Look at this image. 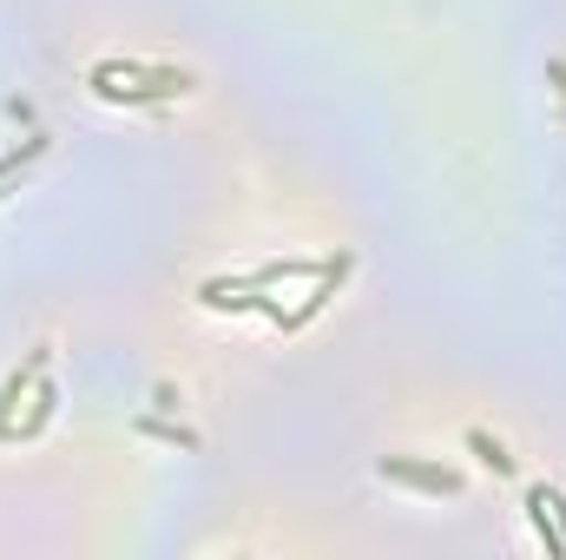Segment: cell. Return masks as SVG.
<instances>
[{
    "instance_id": "6da1fadb",
    "label": "cell",
    "mask_w": 566,
    "mask_h": 560,
    "mask_svg": "<svg viewBox=\"0 0 566 560\" xmlns=\"http://www.w3.org/2000/svg\"><path fill=\"white\" fill-rule=\"evenodd\" d=\"M99 66L119 73V80H133V86H93L99 100H126V106H158V100H178V93L198 86L185 66H145V60H99Z\"/></svg>"
},
{
    "instance_id": "7a4b0ae2",
    "label": "cell",
    "mask_w": 566,
    "mask_h": 560,
    "mask_svg": "<svg viewBox=\"0 0 566 560\" xmlns=\"http://www.w3.org/2000/svg\"><path fill=\"white\" fill-rule=\"evenodd\" d=\"M527 521H534V535L547 541V554L566 560V495L560 488L534 481V488H527Z\"/></svg>"
},
{
    "instance_id": "3957f363",
    "label": "cell",
    "mask_w": 566,
    "mask_h": 560,
    "mask_svg": "<svg viewBox=\"0 0 566 560\" xmlns=\"http://www.w3.org/2000/svg\"><path fill=\"white\" fill-rule=\"evenodd\" d=\"M382 481H402V488H422V495H461V475L454 468H434V462H409V455H382L376 468Z\"/></svg>"
},
{
    "instance_id": "277c9868",
    "label": "cell",
    "mask_w": 566,
    "mask_h": 560,
    "mask_svg": "<svg viewBox=\"0 0 566 560\" xmlns=\"http://www.w3.org/2000/svg\"><path fill=\"white\" fill-rule=\"evenodd\" d=\"M40 376H46V343H40V350L7 376V383H0V442H13V409H20V396H27Z\"/></svg>"
},
{
    "instance_id": "5b68a950",
    "label": "cell",
    "mask_w": 566,
    "mask_h": 560,
    "mask_svg": "<svg viewBox=\"0 0 566 560\" xmlns=\"http://www.w3.org/2000/svg\"><path fill=\"white\" fill-rule=\"evenodd\" d=\"M46 158V133H27V139L13 145V152H0V185H13V178H27L33 165Z\"/></svg>"
},
{
    "instance_id": "8992f818",
    "label": "cell",
    "mask_w": 566,
    "mask_h": 560,
    "mask_svg": "<svg viewBox=\"0 0 566 560\" xmlns=\"http://www.w3.org/2000/svg\"><path fill=\"white\" fill-rule=\"evenodd\" d=\"M468 448H474V455H481V462H488L494 475H514V455H507V448H501V442H494L488 428H468Z\"/></svg>"
},
{
    "instance_id": "52a82bcc",
    "label": "cell",
    "mask_w": 566,
    "mask_h": 560,
    "mask_svg": "<svg viewBox=\"0 0 566 560\" xmlns=\"http://www.w3.org/2000/svg\"><path fill=\"white\" fill-rule=\"evenodd\" d=\"M139 435H158V442H171V448H198V435H191V428H171V422H139Z\"/></svg>"
},
{
    "instance_id": "ba28073f",
    "label": "cell",
    "mask_w": 566,
    "mask_h": 560,
    "mask_svg": "<svg viewBox=\"0 0 566 560\" xmlns=\"http://www.w3.org/2000/svg\"><path fill=\"white\" fill-rule=\"evenodd\" d=\"M547 73H554V86H560V100H566V66H560V60H554V66H547Z\"/></svg>"
}]
</instances>
